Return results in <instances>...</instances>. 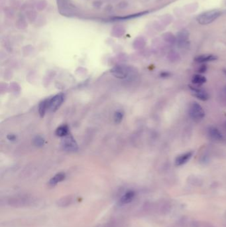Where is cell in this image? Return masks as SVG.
I'll return each instance as SVG.
<instances>
[{"instance_id": "1", "label": "cell", "mask_w": 226, "mask_h": 227, "mask_svg": "<svg viewBox=\"0 0 226 227\" xmlns=\"http://www.w3.org/2000/svg\"><path fill=\"white\" fill-rule=\"evenodd\" d=\"M188 114L192 119L196 122H200L205 116L204 110L197 102H193L190 105Z\"/></svg>"}, {"instance_id": "2", "label": "cell", "mask_w": 226, "mask_h": 227, "mask_svg": "<svg viewBox=\"0 0 226 227\" xmlns=\"http://www.w3.org/2000/svg\"><path fill=\"white\" fill-rule=\"evenodd\" d=\"M221 15V12L218 10H211L206 11L200 14L197 17L198 23L202 25H207L212 23Z\"/></svg>"}, {"instance_id": "3", "label": "cell", "mask_w": 226, "mask_h": 227, "mask_svg": "<svg viewBox=\"0 0 226 227\" xmlns=\"http://www.w3.org/2000/svg\"><path fill=\"white\" fill-rule=\"evenodd\" d=\"M34 202L33 199L28 198L27 197H18L15 198L9 199L8 201L9 204L13 207H20L29 206Z\"/></svg>"}, {"instance_id": "4", "label": "cell", "mask_w": 226, "mask_h": 227, "mask_svg": "<svg viewBox=\"0 0 226 227\" xmlns=\"http://www.w3.org/2000/svg\"><path fill=\"white\" fill-rule=\"evenodd\" d=\"M64 99H65V95L63 94H58L53 98H49L48 110L51 112H54L57 110L62 105Z\"/></svg>"}, {"instance_id": "5", "label": "cell", "mask_w": 226, "mask_h": 227, "mask_svg": "<svg viewBox=\"0 0 226 227\" xmlns=\"http://www.w3.org/2000/svg\"><path fill=\"white\" fill-rule=\"evenodd\" d=\"M62 141V146L64 149L66 151L69 152H75L78 150V145L75 140L74 139L72 135L68 134L66 136L64 137Z\"/></svg>"}, {"instance_id": "6", "label": "cell", "mask_w": 226, "mask_h": 227, "mask_svg": "<svg viewBox=\"0 0 226 227\" xmlns=\"http://www.w3.org/2000/svg\"><path fill=\"white\" fill-rule=\"evenodd\" d=\"M111 73L115 77L120 79L125 78L129 75V71L128 68L124 66H117L113 68L111 70Z\"/></svg>"}, {"instance_id": "7", "label": "cell", "mask_w": 226, "mask_h": 227, "mask_svg": "<svg viewBox=\"0 0 226 227\" xmlns=\"http://www.w3.org/2000/svg\"><path fill=\"white\" fill-rule=\"evenodd\" d=\"M189 88H190V89L194 94V95L196 98H198L199 100L202 101H206L210 98L208 92L205 90L200 89V88H198L194 87V86H189Z\"/></svg>"}, {"instance_id": "8", "label": "cell", "mask_w": 226, "mask_h": 227, "mask_svg": "<svg viewBox=\"0 0 226 227\" xmlns=\"http://www.w3.org/2000/svg\"><path fill=\"white\" fill-rule=\"evenodd\" d=\"M193 153L192 152H188L182 154L176 157L175 160V165L176 166H181L186 164L189 160L192 157Z\"/></svg>"}, {"instance_id": "9", "label": "cell", "mask_w": 226, "mask_h": 227, "mask_svg": "<svg viewBox=\"0 0 226 227\" xmlns=\"http://www.w3.org/2000/svg\"><path fill=\"white\" fill-rule=\"evenodd\" d=\"M135 197V193L133 191H129L125 193L120 199L119 203L121 204H125L131 203Z\"/></svg>"}, {"instance_id": "10", "label": "cell", "mask_w": 226, "mask_h": 227, "mask_svg": "<svg viewBox=\"0 0 226 227\" xmlns=\"http://www.w3.org/2000/svg\"><path fill=\"white\" fill-rule=\"evenodd\" d=\"M208 134L212 140L215 141H220L223 139V135L219 130L215 127H210L208 129Z\"/></svg>"}, {"instance_id": "11", "label": "cell", "mask_w": 226, "mask_h": 227, "mask_svg": "<svg viewBox=\"0 0 226 227\" xmlns=\"http://www.w3.org/2000/svg\"><path fill=\"white\" fill-rule=\"evenodd\" d=\"M74 201H76L75 198H74L73 197L71 196H68L66 197H63V198L58 200L57 204L61 207H66L72 204V203H74Z\"/></svg>"}, {"instance_id": "12", "label": "cell", "mask_w": 226, "mask_h": 227, "mask_svg": "<svg viewBox=\"0 0 226 227\" xmlns=\"http://www.w3.org/2000/svg\"><path fill=\"white\" fill-rule=\"evenodd\" d=\"M218 59V57L215 55H202L198 56L196 57L195 61L197 63H203L206 62H210V61H213Z\"/></svg>"}, {"instance_id": "13", "label": "cell", "mask_w": 226, "mask_h": 227, "mask_svg": "<svg viewBox=\"0 0 226 227\" xmlns=\"http://www.w3.org/2000/svg\"><path fill=\"white\" fill-rule=\"evenodd\" d=\"M188 36L189 33L187 31L184 30L179 32L177 35V38H176L178 45L180 46L185 45V44L188 40Z\"/></svg>"}, {"instance_id": "14", "label": "cell", "mask_w": 226, "mask_h": 227, "mask_svg": "<svg viewBox=\"0 0 226 227\" xmlns=\"http://www.w3.org/2000/svg\"><path fill=\"white\" fill-rule=\"evenodd\" d=\"M48 101H49V98H48V99H45L43 101H42V102L40 103V104H39V112L41 118H43L45 116L46 112L48 110Z\"/></svg>"}, {"instance_id": "15", "label": "cell", "mask_w": 226, "mask_h": 227, "mask_svg": "<svg viewBox=\"0 0 226 227\" xmlns=\"http://www.w3.org/2000/svg\"><path fill=\"white\" fill-rule=\"evenodd\" d=\"M65 174L64 173H59L56 174L55 176H54L52 179L49 181V185L51 186H55L56 184L58 183L65 179Z\"/></svg>"}, {"instance_id": "16", "label": "cell", "mask_w": 226, "mask_h": 227, "mask_svg": "<svg viewBox=\"0 0 226 227\" xmlns=\"http://www.w3.org/2000/svg\"><path fill=\"white\" fill-rule=\"evenodd\" d=\"M56 134L58 137H65L69 134V129L66 125H62L58 127L56 130Z\"/></svg>"}, {"instance_id": "17", "label": "cell", "mask_w": 226, "mask_h": 227, "mask_svg": "<svg viewBox=\"0 0 226 227\" xmlns=\"http://www.w3.org/2000/svg\"><path fill=\"white\" fill-rule=\"evenodd\" d=\"M207 81V79L205 76H204L201 75H195L194 76H193L192 78V82L193 84L194 85H201L204 84Z\"/></svg>"}, {"instance_id": "18", "label": "cell", "mask_w": 226, "mask_h": 227, "mask_svg": "<svg viewBox=\"0 0 226 227\" xmlns=\"http://www.w3.org/2000/svg\"><path fill=\"white\" fill-rule=\"evenodd\" d=\"M125 33V29L122 27H115L113 29L112 34L115 37H119L123 35Z\"/></svg>"}, {"instance_id": "19", "label": "cell", "mask_w": 226, "mask_h": 227, "mask_svg": "<svg viewBox=\"0 0 226 227\" xmlns=\"http://www.w3.org/2000/svg\"><path fill=\"white\" fill-rule=\"evenodd\" d=\"M123 118H124V114L121 111H117L115 113L114 115V120L116 124H119L122 121Z\"/></svg>"}, {"instance_id": "20", "label": "cell", "mask_w": 226, "mask_h": 227, "mask_svg": "<svg viewBox=\"0 0 226 227\" xmlns=\"http://www.w3.org/2000/svg\"><path fill=\"white\" fill-rule=\"evenodd\" d=\"M164 40L170 43H174L176 41V39L175 37L170 33H166L164 35Z\"/></svg>"}, {"instance_id": "21", "label": "cell", "mask_w": 226, "mask_h": 227, "mask_svg": "<svg viewBox=\"0 0 226 227\" xmlns=\"http://www.w3.org/2000/svg\"><path fill=\"white\" fill-rule=\"evenodd\" d=\"M44 142H45L44 141V139L41 136H36L35 139L34 140V144L38 147L43 146L44 144Z\"/></svg>"}, {"instance_id": "22", "label": "cell", "mask_w": 226, "mask_h": 227, "mask_svg": "<svg viewBox=\"0 0 226 227\" xmlns=\"http://www.w3.org/2000/svg\"><path fill=\"white\" fill-rule=\"evenodd\" d=\"M46 2L44 1V0L39 1L38 3L36 4V8L39 9L40 11H41L42 9H43L46 7Z\"/></svg>"}, {"instance_id": "23", "label": "cell", "mask_w": 226, "mask_h": 227, "mask_svg": "<svg viewBox=\"0 0 226 227\" xmlns=\"http://www.w3.org/2000/svg\"><path fill=\"white\" fill-rule=\"evenodd\" d=\"M206 70H207V66H206V65H202L198 69V72L200 73H205Z\"/></svg>"}, {"instance_id": "24", "label": "cell", "mask_w": 226, "mask_h": 227, "mask_svg": "<svg viewBox=\"0 0 226 227\" xmlns=\"http://www.w3.org/2000/svg\"><path fill=\"white\" fill-rule=\"evenodd\" d=\"M7 139L9 140H11V141H14V140H16V136L13 134H9L7 136Z\"/></svg>"}, {"instance_id": "25", "label": "cell", "mask_w": 226, "mask_h": 227, "mask_svg": "<svg viewBox=\"0 0 226 227\" xmlns=\"http://www.w3.org/2000/svg\"><path fill=\"white\" fill-rule=\"evenodd\" d=\"M170 75H171V74L169 73L168 72H163L161 74V77H163V78H166Z\"/></svg>"}, {"instance_id": "26", "label": "cell", "mask_w": 226, "mask_h": 227, "mask_svg": "<svg viewBox=\"0 0 226 227\" xmlns=\"http://www.w3.org/2000/svg\"><path fill=\"white\" fill-rule=\"evenodd\" d=\"M223 97L225 98V99L226 100V86H225L223 89Z\"/></svg>"}, {"instance_id": "27", "label": "cell", "mask_w": 226, "mask_h": 227, "mask_svg": "<svg viewBox=\"0 0 226 227\" xmlns=\"http://www.w3.org/2000/svg\"><path fill=\"white\" fill-rule=\"evenodd\" d=\"M224 73H225V75H226V70H224Z\"/></svg>"}]
</instances>
